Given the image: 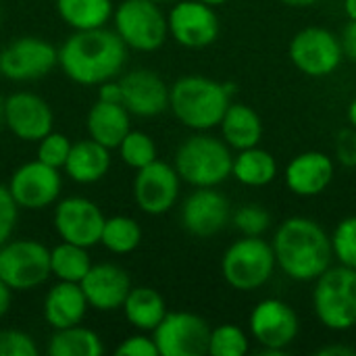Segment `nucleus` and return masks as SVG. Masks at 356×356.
<instances>
[{"instance_id": "1", "label": "nucleus", "mask_w": 356, "mask_h": 356, "mask_svg": "<svg viewBox=\"0 0 356 356\" xmlns=\"http://www.w3.org/2000/svg\"><path fill=\"white\" fill-rule=\"evenodd\" d=\"M127 50L115 29L73 31L58 48V67L79 86H98L121 75Z\"/></svg>"}, {"instance_id": "2", "label": "nucleus", "mask_w": 356, "mask_h": 356, "mask_svg": "<svg viewBox=\"0 0 356 356\" xmlns=\"http://www.w3.org/2000/svg\"><path fill=\"white\" fill-rule=\"evenodd\" d=\"M273 252L277 269L300 284L315 282L334 265L332 236L311 217H288L273 234Z\"/></svg>"}, {"instance_id": "3", "label": "nucleus", "mask_w": 356, "mask_h": 356, "mask_svg": "<svg viewBox=\"0 0 356 356\" xmlns=\"http://www.w3.org/2000/svg\"><path fill=\"white\" fill-rule=\"evenodd\" d=\"M236 86L204 75L179 77L169 88V111L192 131H211L219 127L234 100Z\"/></svg>"}, {"instance_id": "4", "label": "nucleus", "mask_w": 356, "mask_h": 356, "mask_svg": "<svg viewBox=\"0 0 356 356\" xmlns=\"http://www.w3.org/2000/svg\"><path fill=\"white\" fill-rule=\"evenodd\" d=\"M234 152L209 131H194L186 138L173 156V167L181 181L192 188H217L232 177Z\"/></svg>"}, {"instance_id": "5", "label": "nucleus", "mask_w": 356, "mask_h": 356, "mask_svg": "<svg viewBox=\"0 0 356 356\" xmlns=\"http://www.w3.org/2000/svg\"><path fill=\"white\" fill-rule=\"evenodd\" d=\"M313 313L330 332H350L356 327V269L330 265L313 288Z\"/></svg>"}, {"instance_id": "6", "label": "nucleus", "mask_w": 356, "mask_h": 356, "mask_svg": "<svg viewBox=\"0 0 356 356\" xmlns=\"http://www.w3.org/2000/svg\"><path fill=\"white\" fill-rule=\"evenodd\" d=\"M275 252L263 236H242L221 257V275L227 286L240 292L263 288L275 273Z\"/></svg>"}, {"instance_id": "7", "label": "nucleus", "mask_w": 356, "mask_h": 356, "mask_svg": "<svg viewBox=\"0 0 356 356\" xmlns=\"http://www.w3.org/2000/svg\"><path fill=\"white\" fill-rule=\"evenodd\" d=\"M115 31L127 48L154 52L169 38L167 15L152 0H123L113 13Z\"/></svg>"}, {"instance_id": "8", "label": "nucleus", "mask_w": 356, "mask_h": 356, "mask_svg": "<svg viewBox=\"0 0 356 356\" xmlns=\"http://www.w3.org/2000/svg\"><path fill=\"white\" fill-rule=\"evenodd\" d=\"M248 332L261 346V355L282 356L296 342L300 321L296 311L286 300L265 298L250 311Z\"/></svg>"}, {"instance_id": "9", "label": "nucleus", "mask_w": 356, "mask_h": 356, "mask_svg": "<svg viewBox=\"0 0 356 356\" xmlns=\"http://www.w3.org/2000/svg\"><path fill=\"white\" fill-rule=\"evenodd\" d=\"M50 248L38 240L19 238L0 246V280L15 292L33 290L50 277Z\"/></svg>"}, {"instance_id": "10", "label": "nucleus", "mask_w": 356, "mask_h": 356, "mask_svg": "<svg viewBox=\"0 0 356 356\" xmlns=\"http://www.w3.org/2000/svg\"><path fill=\"white\" fill-rule=\"evenodd\" d=\"M292 65L307 77L321 79L338 71L344 60L340 35L327 27H305L294 33L288 46Z\"/></svg>"}, {"instance_id": "11", "label": "nucleus", "mask_w": 356, "mask_h": 356, "mask_svg": "<svg viewBox=\"0 0 356 356\" xmlns=\"http://www.w3.org/2000/svg\"><path fill=\"white\" fill-rule=\"evenodd\" d=\"M54 67H58V48L38 35L17 38L0 50V75L8 81H38Z\"/></svg>"}, {"instance_id": "12", "label": "nucleus", "mask_w": 356, "mask_h": 356, "mask_svg": "<svg viewBox=\"0 0 356 356\" xmlns=\"http://www.w3.org/2000/svg\"><path fill=\"white\" fill-rule=\"evenodd\" d=\"M211 325L204 317L188 311L167 313L152 332L161 356H204L209 355Z\"/></svg>"}, {"instance_id": "13", "label": "nucleus", "mask_w": 356, "mask_h": 356, "mask_svg": "<svg viewBox=\"0 0 356 356\" xmlns=\"http://www.w3.org/2000/svg\"><path fill=\"white\" fill-rule=\"evenodd\" d=\"M169 35L184 48L202 50L213 46L221 33V21L215 6L200 0H177L167 13Z\"/></svg>"}, {"instance_id": "14", "label": "nucleus", "mask_w": 356, "mask_h": 356, "mask_svg": "<svg viewBox=\"0 0 356 356\" xmlns=\"http://www.w3.org/2000/svg\"><path fill=\"white\" fill-rule=\"evenodd\" d=\"M6 186L19 209L44 211L58 202L63 190V175L60 169L35 159L17 167Z\"/></svg>"}, {"instance_id": "15", "label": "nucleus", "mask_w": 356, "mask_h": 356, "mask_svg": "<svg viewBox=\"0 0 356 356\" xmlns=\"http://www.w3.org/2000/svg\"><path fill=\"white\" fill-rule=\"evenodd\" d=\"M179 190H181V177L175 171V167L159 159L138 169L131 186L138 209L150 217L169 213L177 204Z\"/></svg>"}, {"instance_id": "16", "label": "nucleus", "mask_w": 356, "mask_h": 356, "mask_svg": "<svg viewBox=\"0 0 356 356\" xmlns=\"http://www.w3.org/2000/svg\"><path fill=\"white\" fill-rule=\"evenodd\" d=\"M104 213L100 207L86 196H67L56 202L52 223L63 242L79 244L83 248H92L100 244Z\"/></svg>"}, {"instance_id": "17", "label": "nucleus", "mask_w": 356, "mask_h": 356, "mask_svg": "<svg viewBox=\"0 0 356 356\" xmlns=\"http://www.w3.org/2000/svg\"><path fill=\"white\" fill-rule=\"evenodd\" d=\"M179 221L194 238H213L232 223L229 200L217 188H194L181 202Z\"/></svg>"}, {"instance_id": "18", "label": "nucleus", "mask_w": 356, "mask_h": 356, "mask_svg": "<svg viewBox=\"0 0 356 356\" xmlns=\"http://www.w3.org/2000/svg\"><path fill=\"white\" fill-rule=\"evenodd\" d=\"M4 125L23 142H40L54 129V113L42 96L15 92L4 98Z\"/></svg>"}, {"instance_id": "19", "label": "nucleus", "mask_w": 356, "mask_h": 356, "mask_svg": "<svg viewBox=\"0 0 356 356\" xmlns=\"http://www.w3.org/2000/svg\"><path fill=\"white\" fill-rule=\"evenodd\" d=\"M123 106L131 117H159L169 108V88L165 79L150 69H134L119 77Z\"/></svg>"}, {"instance_id": "20", "label": "nucleus", "mask_w": 356, "mask_h": 356, "mask_svg": "<svg viewBox=\"0 0 356 356\" xmlns=\"http://www.w3.org/2000/svg\"><path fill=\"white\" fill-rule=\"evenodd\" d=\"M336 161L321 150H307L296 154L284 169L286 188L300 198L321 196L334 181Z\"/></svg>"}, {"instance_id": "21", "label": "nucleus", "mask_w": 356, "mask_h": 356, "mask_svg": "<svg viewBox=\"0 0 356 356\" xmlns=\"http://www.w3.org/2000/svg\"><path fill=\"white\" fill-rule=\"evenodd\" d=\"M131 288L134 286L127 271L115 263L92 265L88 275L81 280V290L88 298L90 309L100 313L119 311Z\"/></svg>"}, {"instance_id": "22", "label": "nucleus", "mask_w": 356, "mask_h": 356, "mask_svg": "<svg viewBox=\"0 0 356 356\" xmlns=\"http://www.w3.org/2000/svg\"><path fill=\"white\" fill-rule=\"evenodd\" d=\"M44 321L52 330H65L71 325H79L88 311V298L81 290V284L58 282L44 296Z\"/></svg>"}, {"instance_id": "23", "label": "nucleus", "mask_w": 356, "mask_h": 356, "mask_svg": "<svg viewBox=\"0 0 356 356\" xmlns=\"http://www.w3.org/2000/svg\"><path fill=\"white\" fill-rule=\"evenodd\" d=\"M86 129L88 138L113 150L131 131V113L121 102L96 100L88 111Z\"/></svg>"}, {"instance_id": "24", "label": "nucleus", "mask_w": 356, "mask_h": 356, "mask_svg": "<svg viewBox=\"0 0 356 356\" xmlns=\"http://www.w3.org/2000/svg\"><path fill=\"white\" fill-rule=\"evenodd\" d=\"M111 169V148L94 142L92 138L73 142L71 154L63 167L69 179L88 186L106 177Z\"/></svg>"}, {"instance_id": "25", "label": "nucleus", "mask_w": 356, "mask_h": 356, "mask_svg": "<svg viewBox=\"0 0 356 356\" xmlns=\"http://www.w3.org/2000/svg\"><path fill=\"white\" fill-rule=\"evenodd\" d=\"M219 129H221L223 142L236 152L259 146L263 140L261 115L252 106L244 102H236V100H232L229 108L225 111L219 123Z\"/></svg>"}, {"instance_id": "26", "label": "nucleus", "mask_w": 356, "mask_h": 356, "mask_svg": "<svg viewBox=\"0 0 356 356\" xmlns=\"http://www.w3.org/2000/svg\"><path fill=\"white\" fill-rule=\"evenodd\" d=\"M121 311L127 323L136 332H146V334H152L159 327V323L165 319V315L169 313L163 294L148 286L131 288Z\"/></svg>"}, {"instance_id": "27", "label": "nucleus", "mask_w": 356, "mask_h": 356, "mask_svg": "<svg viewBox=\"0 0 356 356\" xmlns=\"http://www.w3.org/2000/svg\"><path fill=\"white\" fill-rule=\"evenodd\" d=\"M277 175L280 167L275 156L261 146H252L234 154L232 177L246 188H265L273 184Z\"/></svg>"}, {"instance_id": "28", "label": "nucleus", "mask_w": 356, "mask_h": 356, "mask_svg": "<svg viewBox=\"0 0 356 356\" xmlns=\"http://www.w3.org/2000/svg\"><path fill=\"white\" fill-rule=\"evenodd\" d=\"M56 13L73 31L106 27L113 19V0H54Z\"/></svg>"}, {"instance_id": "29", "label": "nucleus", "mask_w": 356, "mask_h": 356, "mask_svg": "<svg viewBox=\"0 0 356 356\" xmlns=\"http://www.w3.org/2000/svg\"><path fill=\"white\" fill-rule=\"evenodd\" d=\"M50 356H102L104 344L102 338L94 332L79 325H71L65 330H54L48 340Z\"/></svg>"}, {"instance_id": "30", "label": "nucleus", "mask_w": 356, "mask_h": 356, "mask_svg": "<svg viewBox=\"0 0 356 356\" xmlns=\"http://www.w3.org/2000/svg\"><path fill=\"white\" fill-rule=\"evenodd\" d=\"M92 265L94 263L90 259L88 248H83L79 244H71V242L60 240V244L50 248V273L58 282L81 284V280L88 275Z\"/></svg>"}, {"instance_id": "31", "label": "nucleus", "mask_w": 356, "mask_h": 356, "mask_svg": "<svg viewBox=\"0 0 356 356\" xmlns=\"http://www.w3.org/2000/svg\"><path fill=\"white\" fill-rule=\"evenodd\" d=\"M142 242V227L134 217L127 215H115L106 217L100 244L113 252V254H129L134 252Z\"/></svg>"}, {"instance_id": "32", "label": "nucleus", "mask_w": 356, "mask_h": 356, "mask_svg": "<svg viewBox=\"0 0 356 356\" xmlns=\"http://www.w3.org/2000/svg\"><path fill=\"white\" fill-rule=\"evenodd\" d=\"M117 150H119L121 161L129 169H136V171L159 159V150H156L152 136H148L146 131H140V129H131L123 138V142L117 146Z\"/></svg>"}, {"instance_id": "33", "label": "nucleus", "mask_w": 356, "mask_h": 356, "mask_svg": "<svg viewBox=\"0 0 356 356\" xmlns=\"http://www.w3.org/2000/svg\"><path fill=\"white\" fill-rule=\"evenodd\" d=\"M250 353V336L234 323H223L211 330L209 355L211 356H246Z\"/></svg>"}, {"instance_id": "34", "label": "nucleus", "mask_w": 356, "mask_h": 356, "mask_svg": "<svg viewBox=\"0 0 356 356\" xmlns=\"http://www.w3.org/2000/svg\"><path fill=\"white\" fill-rule=\"evenodd\" d=\"M232 225L240 236H265L271 227V215L265 207L248 202L232 213Z\"/></svg>"}, {"instance_id": "35", "label": "nucleus", "mask_w": 356, "mask_h": 356, "mask_svg": "<svg viewBox=\"0 0 356 356\" xmlns=\"http://www.w3.org/2000/svg\"><path fill=\"white\" fill-rule=\"evenodd\" d=\"M332 250L340 265L356 269V215L344 217L336 225L332 234Z\"/></svg>"}, {"instance_id": "36", "label": "nucleus", "mask_w": 356, "mask_h": 356, "mask_svg": "<svg viewBox=\"0 0 356 356\" xmlns=\"http://www.w3.org/2000/svg\"><path fill=\"white\" fill-rule=\"evenodd\" d=\"M71 148H73V142L69 140V136L60 134V131H50L46 134L40 142H38V156L42 163L50 165V167H56V169H63L69 154H71Z\"/></svg>"}, {"instance_id": "37", "label": "nucleus", "mask_w": 356, "mask_h": 356, "mask_svg": "<svg viewBox=\"0 0 356 356\" xmlns=\"http://www.w3.org/2000/svg\"><path fill=\"white\" fill-rule=\"evenodd\" d=\"M40 348L35 340L21 330L0 332V356H38Z\"/></svg>"}, {"instance_id": "38", "label": "nucleus", "mask_w": 356, "mask_h": 356, "mask_svg": "<svg viewBox=\"0 0 356 356\" xmlns=\"http://www.w3.org/2000/svg\"><path fill=\"white\" fill-rule=\"evenodd\" d=\"M17 219H19V204L15 202L8 186L0 184V246L13 238Z\"/></svg>"}, {"instance_id": "39", "label": "nucleus", "mask_w": 356, "mask_h": 356, "mask_svg": "<svg viewBox=\"0 0 356 356\" xmlns=\"http://www.w3.org/2000/svg\"><path fill=\"white\" fill-rule=\"evenodd\" d=\"M117 356H161L156 342L152 338V334L148 336L146 332H138L127 336L117 348H115Z\"/></svg>"}, {"instance_id": "40", "label": "nucleus", "mask_w": 356, "mask_h": 356, "mask_svg": "<svg viewBox=\"0 0 356 356\" xmlns=\"http://www.w3.org/2000/svg\"><path fill=\"white\" fill-rule=\"evenodd\" d=\"M336 161L342 165V167H348V169H356V129L355 127H348V129H342L336 138Z\"/></svg>"}, {"instance_id": "41", "label": "nucleus", "mask_w": 356, "mask_h": 356, "mask_svg": "<svg viewBox=\"0 0 356 356\" xmlns=\"http://www.w3.org/2000/svg\"><path fill=\"white\" fill-rule=\"evenodd\" d=\"M340 46H342V52H344V58L356 63V21H350L344 25L342 33H340Z\"/></svg>"}, {"instance_id": "42", "label": "nucleus", "mask_w": 356, "mask_h": 356, "mask_svg": "<svg viewBox=\"0 0 356 356\" xmlns=\"http://www.w3.org/2000/svg\"><path fill=\"white\" fill-rule=\"evenodd\" d=\"M98 88V98L96 100H102V102H121L123 104V92H121V83L119 79H106L102 83L96 86Z\"/></svg>"}, {"instance_id": "43", "label": "nucleus", "mask_w": 356, "mask_h": 356, "mask_svg": "<svg viewBox=\"0 0 356 356\" xmlns=\"http://www.w3.org/2000/svg\"><path fill=\"white\" fill-rule=\"evenodd\" d=\"M319 356H356V348L346 344H330L317 350Z\"/></svg>"}, {"instance_id": "44", "label": "nucleus", "mask_w": 356, "mask_h": 356, "mask_svg": "<svg viewBox=\"0 0 356 356\" xmlns=\"http://www.w3.org/2000/svg\"><path fill=\"white\" fill-rule=\"evenodd\" d=\"M13 288L6 284V282H2L0 280V319L10 311V305H13Z\"/></svg>"}, {"instance_id": "45", "label": "nucleus", "mask_w": 356, "mask_h": 356, "mask_svg": "<svg viewBox=\"0 0 356 356\" xmlns=\"http://www.w3.org/2000/svg\"><path fill=\"white\" fill-rule=\"evenodd\" d=\"M282 4L290 6V8H309V6H315L319 4L321 0H280Z\"/></svg>"}, {"instance_id": "46", "label": "nucleus", "mask_w": 356, "mask_h": 356, "mask_svg": "<svg viewBox=\"0 0 356 356\" xmlns=\"http://www.w3.org/2000/svg\"><path fill=\"white\" fill-rule=\"evenodd\" d=\"M346 119H348V125L356 129V96L350 100V104L346 108Z\"/></svg>"}, {"instance_id": "47", "label": "nucleus", "mask_w": 356, "mask_h": 356, "mask_svg": "<svg viewBox=\"0 0 356 356\" xmlns=\"http://www.w3.org/2000/svg\"><path fill=\"white\" fill-rule=\"evenodd\" d=\"M344 13L350 21H356V0H344Z\"/></svg>"}, {"instance_id": "48", "label": "nucleus", "mask_w": 356, "mask_h": 356, "mask_svg": "<svg viewBox=\"0 0 356 356\" xmlns=\"http://www.w3.org/2000/svg\"><path fill=\"white\" fill-rule=\"evenodd\" d=\"M200 2H204V4H209V6H223L225 2H229V0H200Z\"/></svg>"}, {"instance_id": "49", "label": "nucleus", "mask_w": 356, "mask_h": 356, "mask_svg": "<svg viewBox=\"0 0 356 356\" xmlns=\"http://www.w3.org/2000/svg\"><path fill=\"white\" fill-rule=\"evenodd\" d=\"M2 125H4V100L0 98V129H2Z\"/></svg>"}, {"instance_id": "50", "label": "nucleus", "mask_w": 356, "mask_h": 356, "mask_svg": "<svg viewBox=\"0 0 356 356\" xmlns=\"http://www.w3.org/2000/svg\"><path fill=\"white\" fill-rule=\"evenodd\" d=\"M152 2H156V4H173L177 0H152Z\"/></svg>"}]
</instances>
